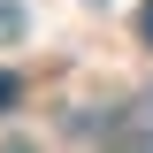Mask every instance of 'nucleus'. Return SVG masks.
I'll return each mask as SVG.
<instances>
[{
	"mask_svg": "<svg viewBox=\"0 0 153 153\" xmlns=\"http://www.w3.org/2000/svg\"><path fill=\"white\" fill-rule=\"evenodd\" d=\"M16 100H23V84H16V76H8V69H0V115L16 107Z\"/></svg>",
	"mask_w": 153,
	"mask_h": 153,
	"instance_id": "1",
	"label": "nucleus"
},
{
	"mask_svg": "<svg viewBox=\"0 0 153 153\" xmlns=\"http://www.w3.org/2000/svg\"><path fill=\"white\" fill-rule=\"evenodd\" d=\"M138 38H146V46H153V0H146V8H138Z\"/></svg>",
	"mask_w": 153,
	"mask_h": 153,
	"instance_id": "2",
	"label": "nucleus"
}]
</instances>
